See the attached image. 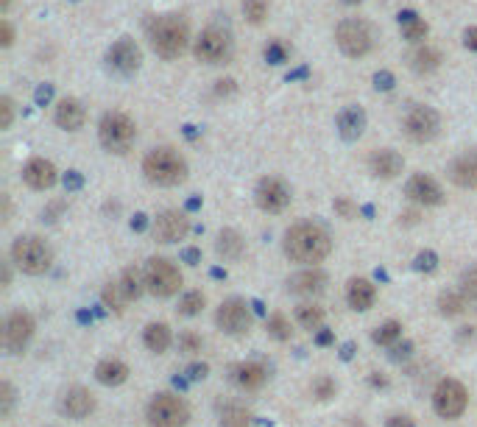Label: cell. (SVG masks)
Returning a JSON list of instances; mask_svg holds the SVG:
<instances>
[{
    "label": "cell",
    "instance_id": "obj_1",
    "mask_svg": "<svg viewBox=\"0 0 477 427\" xmlns=\"http://www.w3.org/2000/svg\"><path fill=\"white\" fill-rule=\"evenodd\" d=\"M332 249L329 232L321 224H296L285 232V254L293 263H304V265H315L321 263Z\"/></svg>",
    "mask_w": 477,
    "mask_h": 427
},
{
    "label": "cell",
    "instance_id": "obj_2",
    "mask_svg": "<svg viewBox=\"0 0 477 427\" xmlns=\"http://www.w3.org/2000/svg\"><path fill=\"white\" fill-rule=\"evenodd\" d=\"M148 39H151V48L162 59H176V56L184 53L187 39H190V31H187V23L179 15H165V17H157L151 23Z\"/></svg>",
    "mask_w": 477,
    "mask_h": 427
},
{
    "label": "cell",
    "instance_id": "obj_3",
    "mask_svg": "<svg viewBox=\"0 0 477 427\" xmlns=\"http://www.w3.org/2000/svg\"><path fill=\"white\" fill-rule=\"evenodd\" d=\"M143 173L151 184L159 187H176L187 176V162L173 149H154L143 160Z\"/></svg>",
    "mask_w": 477,
    "mask_h": 427
},
{
    "label": "cell",
    "instance_id": "obj_4",
    "mask_svg": "<svg viewBox=\"0 0 477 427\" xmlns=\"http://www.w3.org/2000/svg\"><path fill=\"white\" fill-rule=\"evenodd\" d=\"M12 260L17 263V268L23 274H31V276H39L50 268L53 263V249L37 238V235H26V238H17L14 246H12Z\"/></svg>",
    "mask_w": 477,
    "mask_h": 427
},
{
    "label": "cell",
    "instance_id": "obj_5",
    "mask_svg": "<svg viewBox=\"0 0 477 427\" xmlns=\"http://www.w3.org/2000/svg\"><path fill=\"white\" fill-rule=\"evenodd\" d=\"M98 137H101V146L109 154H126L134 146L137 129H134V120L128 115H123V112H106L101 117Z\"/></svg>",
    "mask_w": 477,
    "mask_h": 427
},
{
    "label": "cell",
    "instance_id": "obj_6",
    "mask_svg": "<svg viewBox=\"0 0 477 427\" xmlns=\"http://www.w3.org/2000/svg\"><path fill=\"white\" fill-rule=\"evenodd\" d=\"M143 271H146V288L159 299H168L182 288V271L165 257H151Z\"/></svg>",
    "mask_w": 477,
    "mask_h": 427
},
{
    "label": "cell",
    "instance_id": "obj_7",
    "mask_svg": "<svg viewBox=\"0 0 477 427\" xmlns=\"http://www.w3.org/2000/svg\"><path fill=\"white\" fill-rule=\"evenodd\" d=\"M335 42L352 59L366 56L374 48V28L366 20H344L335 28Z\"/></svg>",
    "mask_w": 477,
    "mask_h": 427
},
{
    "label": "cell",
    "instance_id": "obj_8",
    "mask_svg": "<svg viewBox=\"0 0 477 427\" xmlns=\"http://www.w3.org/2000/svg\"><path fill=\"white\" fill-rule=\"evenodd\" d=\"M190 419V408L176 394H157L148 405V424L151 427H184Z\"/></svg>",
    "mask_w": 477,
    "mask_h": 427
},
{
    "label": "cell",
    "instance_id": "obj_9",
    "mask_svg": "<svg viewBox=\"0 0 477 427\" xmlns=\"http://www.w3.org/2000/svg\"><path fill=\"white\" fill-rule=\"evenodd\" d=\"M195 59L204 64H226L232 59V37L224 28H207L195 39Z\"/></svg>",
    "mask_w": 477,
    "mask_h": 427
},
{
    "label": "cell",
    "instance_id": "obj_10",
    "mask_svg": "<svg viewBox=\"0 0 477 427\" xmlns=\"http://www.w3.org/2000/svg\"><path fill=\"white\" fill-rule=\"evenodd\" d=\"M466 402H469V394H466L463 383H458L452 377L441 380L433 391V408L441 419H458L466 410Z\"/></svg>",
    "mask_w": 477,
    "mask_h": 427
},
{
    "label": "cell",
    "instance_id": "obj_11",
    "mask_svg": "<svg viewBox=\"0 0 477 427\" xmlns=\"http://www.w3.org/2000/svg\"><path fill=\"white\" fill-rule=\"evenodd\" d=\"M441 129V117L433 106H413L405 115V134L413 142H430Z\"/></svg>",
    "mask_w": 477,
    "mask_h": 427
},
{
    "label": "cell",
    "instance_id": "obj_12",
    "mask_svg": "<svg viewBox=\"0 0 477 427\" xmlns=\"http://www.w3.org/2000/svg\"><path fill=\"white\" fill-rule=\"evenodd\" d=\"M31 338H34V319H31V313L14 310L6 319V327H3V346H6V352L20 354L31 343Z\"/></svg>",
    "mask_w": 477,
    "mask_h": 427
},
{
    "label": "cell",
    "instance_id": "obj_13",
    "mask_svg": "<svg viewBox=\"0 0 477 427\" xmlns=\"http://www.w3.org/2000/svg\"><path fill=\"white\" fill-rule=\"evenodd\" d=\"M140 61H143V53H140L137 42L128 39V37L117 39V42L106 50V64H109V70H115L117 76H131V73H137Z\"/></svg>",
    "mask_w": 477,
    "mask_h": 427
},
{
    "label": "cell",
    "instance_id": "obj_14",
    "mask_svg": "<svg viewBox=\"0 0 477 427\" xmlns=\"http://www.w3.org/2000/svg\"><path fill=\"white\" fill-rule=\"evenodd\" d=\"M215 321L226 335H243L251 330V310L243 299H229L218 307Z\"/></svg>",
    "mask_w": 477,
    "mask_h": 427
},
{
    "label": "cell",
    "instance_id": "obj_15",
    "mask_svg": "<svg viewBox=\"0 0 477 427\" xmlns=\"http://www.w3.org/2000/svg\"><path fill=\"white\" fill-rule=\"evenodd\" d=\"M190 232V218L179 209H165L154 221V238L159 243H179Z\"/></svg>",
    "mask_w": 477,
    "mask_h": 427
},
{
    "label": "cell",
    "instance_id": "obj_16",
    "mask_svg": "<svg viewBox=\"0 0 477 427\" xmlns=\"http://www.w3.org/2000/svg\"><path fill=\"white\" fill-rule=\"evenodd\" d=\"M257 204L262 212H282L288 204H291V193L285 187V182L274 179V176H268L257 184V193H254Z\"/></svg>",
    "mask_w": 477,
    "mask_h": 427
},
{
    "label": "cell",
    "instance_id": "obj_17",
    "mask_svg": "<svg viewBox=\"0 0 477 427\" xmlns=\"http://www.w3.org/2000/svg\"><path fill=\"white\" fill-rule=\"evenodd\" d=\"M405 196L411 201H416V204H425V207H436V204L444 201V193H441L438 182L433 176H427V173H416V176L407 179Z\"/></svg>",
    "mask_w": 477,
    "mask_h": 427
},
{
    "label": "cell",
    "instance_id": "obj_18",
    "mask_svg": "<svg viewBox=\"0 0 477 427\" xmlns=\"http://www.w3.org/2000/svg\"><path fill=\"white\" fill-rule=\"evenodd\" d=\"M324 288H327V274L318 271V268L299 271L288 279V291L296 294V296H318Z\"/></svg>",
    "mask_w": 477,
    "mask_h": 427
},
{
    "label": "cell",
    "instance_id": "obj_19",
    "mask_svg": "<svg viewBox=\"0 0 477 427\" xmlns=\"http://www.w3.org/2000/svg\"><path fill=\"white\" fill-rule=\"evenodd\" d=\"M53 120H56V126L64 129V131H79V129L84 126V120H87V112H84V106H81L76 98H61V101L56 104Z\"/></svg>",
    "mask_w": 477,
    "mask_h": 427
},
{
    "label": "cell",
    "instance_id": "obj_20",
    "mask_svg": "<svg viewBox=\"0 0 477 427\" xmlns=\"http://www.w3.org/2000/svg\"><path fill=\"white\" fill-rule=\"evenodd\" d=\"M95 410V397L87 388H70L61 397V413L70 419H84Z\"/></svg>",
    "mask_w": 477,
    "mask_h": 427
},
{
    "label": "cell",
    "instance_id": "obj_21",
    "mask_svg": "<svg viewBox=\"0 0 477 427\" xmlns=\"http://www.w3.org/2000/svg\"><path fill=\"white\" fill-rule=\"evenodd\" d=\"M23 179H26V184H28L31 190H48V187L56 184V168H53V162L37 157V160H31V162L26 165Z\"/></svg>",
    "mask_w": 477,
    "mask_h": 427
},
{
    "label": "cell",
    "instance_id": "obj_22",
    "mask_svg": "<svg viewBox=\"0 0 477 427\" xmlns=\"http://www.w3.org/2000/svg\"><path fill=\"white\" fill-rule=\"evenodd\" d=\"M402 168H405V160L391 149H380L369 157V171L380 179H393L402 173Z\"/></svg>",
    "mask_w": 477,
    "mask_h": 427
},
{
    "label": "cell",
    "instance_id": "obj_23",
    "mask_svg": "<svg viewBox=\"0 0 477 427\" xmlns=\"http://www.w3.org/2000/svg\"><path fill=\"white\" fill-rule=\"evenodd\" d=\"M449 179H452L458 187H477V151L460 154V157L449 165Z\"/></svg>",
    "mask_w": 477,
    "mask_h": 427
},
{
    "label": "cell",
    "instance_id": "obj_24",
    "mask_svg": "<svg viewBox=\"0 0 477 427\" xmlns=\"http://www.w3.org/2000/svg\"><path fill=\"white\" fill-rule=\"evenodd\" d=\"M363 129H366V112L360 106L352 104L347 109H340V115H338V131H340V137H344V140H358L363 134Z\"/></svg>",
    "mask_w": 477,
    "mask_h": 427
},
{
    "label": "cell",
    "instance_id": "obj_25",
    "mask_svg": "<svg viewBox=\"0 0 477 427\" xmlns=\"http://www.w3.org/2000/svg\"><path fill=\"white\" fill-rule=\"evenodd\" d=\"M374 299H377V291H374V285L369 282V279H352L349 285H347V302H349V307L352 310H369L371 305H374Z\"/></svg>",
    "mask_w": 477,
    "mask_h": 427
},
{
    "label": "cell",
    "instance_id": "obj_26",
    "mask_svg": "<svg viewBox=\"0 0 477 427\" xmlns=\"http://www.w3.org/2000/svg\"><path fill=\"white\" fill-rule=\"evenodd\" d=\"M232 380H235L240 388H246V391H257V388L265 386L268 372H265L262 363H240V366L232 369Z\"/></svg>",
    "mask_w": 477,
    "mask_h": 427
},
{
    "label": "cell",
    "instance_id": "obj_27",
    "mask_svg": "<svg viewBox=\"0 0 477 427\" xmlns=\"http://www.w3.org/2000/svg\"><path fill=\"white\" fill-rule=\"evenodd\" d=\"M95 380H98L101 386H120V383L128 380V366H126L123 361H115V358L101 361V363L95 366Z\"/></svg>",
    "mask_w": 477,
    "mask_h": 427
},
{
    "label": "cell",
    "instance_id": "obj_28",
    "mask_svg": "<svg viewBox=\"0 0 477 427\" xmlns=\"http://www.w3.org/2000/svg\"><path fill=\"white\" fill-rule=\"evenodd\" d=\"M399 28H402V37L411 42H419L427 37V23L419 20L416 12H399Z\"/></svg>",
    "mask_w": 477,
    "mask_h": 427
},
{
    "label": "cell",
    "instance_id": "obj_29",
    "mask_svg": "<svg viewBox=\"0 0 477 427\" xmlns=\"http://www.w3.org/2000/svg\"><path fill=\"white\" fill-rule=\"evenodd\" d=\"M143 341H146V346L151 349V352H165L168 346H171V330H168V324H162V321H154V324H148L146 327V332H143Z\"/></svg>",
    "mask_w": 477,
    "mask_h": 427
},
{
    "label": "cell",
    "instance_id": "obj_30",
    "mask_svg": "<svg viewBox=\"0 0 477 427\" xmlns=\"http://www.w3.org/2000/svg\"><path fill=\"white\" fill-rule=\"evenodd\" d=\"M218 254L224 260H237L243 254V238L235 229H224L218 235Z\"/></svg>",
    "mask_w": 477,
    "mask_h": 427
},
{
    "label": "cell",
    "instance_id": "obj_31",
    "mask_svg": "<svg viewBox=\"0 0 477 427\" xmlns=\"http://www.w3.org/2000/svg\"><path fill=\"white\" fill-rule=\"evenodd\" d=\"M411 64H413L416 73H433V70H438V64H441V53L436 48L425 45L411 56Z\"/></svg>",
    "mask_w": 477,
    "mask_h": 427
},
{
    "label": "cell",
    "instance_id": "obj_32",
    "mask_svg": "<svg viewBox=\"0 0 477 427\" xmlns=\"http://www.w3.org/2000/svg\"><path fill=\"white\" fill-rule=\"evenodd\" d=\"M120 285H123V291L128 294V299H140V294L146 291V271H140V268H126Z\"/></svg>",
    "mask_w": 477,
    "mask_h": 427
},
{
    "label": "cell",
    "instance_id": "obj_33",
    "mask_svg": "<svg viewBox=\"0 0 477 427\" xmlns=\"http://www.w3.org/2000/svg\"><path fill=\"white\" fill-rule=\"evenodd\" d=\"M128 302H131V299H128V294L123 291V285H120V282H109L106 288H104V305H106L109 310L123 313Z\"/></svg>",
    "mask_w": 477,
    "mask_h": 427
},
{
    "label": "cell",
    "instance_id": "obj_34",
    "mask_svg": "<svg viewBox=\"0 0 477 427\" xmlns=\"http://www.w3.org/2000/svg\"><path fill=\"white\" fill-rule=\"evenodd\" d=\"M438 310H441V316H447V319L460 316V313L466 310V302H463L460 291H444V294L438 296Z\"/></svg>",
    "mask_w": 477,
    "mask_h": 427
},
{
    "label": "cell",
    "instance_id": "obj_35",
    "mask_svg": "<svg viewBox=\"0 0 477 427\" xmlns=\"http://www.w3.org/2000/svg\"><path fill=\"white\" fill-rule=\"evenodd\" d=\"M296 321L304 330H318L324 324V310L318 305H299L296 307Z\"/></svg>",
    "mask_w": 477,
    "mask_h": 427
},
{
    "label": "cell",
    "instance_id": "obj_36",
    "mask_svg": "<svg viewBox=\"0 0 477 427\" xmlns=\"http://www.w3.org/2000/svg\"><path fill=\"white\" fill-rule=\"evenodd\" d=\"M218 427H251V413L240 405H229L221 413V424Z\"/></svg>",
    "mask_w": 477,
    "mask_h": 427
},
{
    "label": "cell",
    "instance_id": "obj_37",
    "mask_svg": "<svg viewBox=\"0 0 477 427\" xmlns=\"http://www.w3.org/2000/svg\"><path fill=\"white\" fill-rule=\"evenodd\" d=\"M460 296H463L466 307L477 310V268H471L460 276Z\"/></svg>",
    "mask_w": 477,
    "mask_h": 427
},
{
    "label": "cell",
    "instance_id": "obj_38",
    "mask_svg": "<svg viewBox=\"0 0 477 427\" xmlns=\"http://www.w3.org/2000/svg\"><path fill=\"white\" fill-rule=\"evenodd\" d=\"M399 335H402V324H399V321H385L382 327L374 330V341H377L380 346H391V343H396Z\"/></svg>",
    "mask_w": 477,
    "mask_h": 427
},
{
    "label": "cell",
    "instance_id": "obj_39",
    "mask_svg": "<svg viewBox=\"0 0 477 427\" xmlns=\"http://www.w3.org/2000/svg\"><path fill=\"white\" fill-rule=\"evenodd\" d=\"M201 307H204V294L201 291H190L179 302V313L182 316H195V313H201Z\"/></svg>",
    "mask_w": 477,
    "mask_h": 427
},
{
    "label": "cell",
    "instance_id": "obj_40",
    "mask_svg": "<svg viewBox=\"0 0 477 427\" xmlns=\"http://www.w3.org/2000/svg\"><path fill=\"white\" fill-rule=\"evenodd\" d=\"M262 56H265L268 64H285L288 56H291V50H288L282 42H268L265 50H262Z\"/></svg>",
    "mask_w": 477,
    "mask_h": 427
},
{
    "label": "cell",
    "instance_id": "obj_41",
    "mask_svg": "<svg viewBox=\"0 0 477 427\" xmlns=\"http://www.w3.org/2000/svg\"><path fill=\"white\" fill-rule=\"evenodd\" d=\"M268 332L274 335L277 341H288L293 330H291V321H288L285 316H271V319H268Z\"/></svg>",
    "mask_w": 477,
    "mask_h": 427
},
{
    "label": "cell",
    "instance_id": "obj_42",
    "mask_svg": "<svg viewBox=\"0 0 477 427\" xmlns=\"http://www.w3.org/2000/svg\"><path fill=\"white\" fill-rule=\"evenodd\" d=\"M265 3H262V0H243V15H246V20L249 23H262L265 20Z\"/></svg>",
    "mask_w": 477,
    "mask_h": 427
},
{
    "label": "cell",
    "instance_id": "obj_43",
    "mask_svg": "<svg viewBox=\"0 0 477 427\" xmlns=\"http://www.w3.org/2000/svg\"><path fill=\"white\" fill-rule=\"evenodd\" d=\"M14 405V388L9 383H0V416H9Z\"/></svg>",
    "mask_w": 477,
    "mask_h": 427
},
{
    "label": "cell",
    "instance_id": "obj_44",
    "mask_svg": "<svg viewBox=\"0 0 477 427\" xmlns=\"http://www.w3.org/2000/svg\"><path fill=\"white\" fill-rule=\"evenodd\" d=\"M313 394H315L318 399H329V397H335V383H332L329 377H318V380L313 383Z\"/></svg>",
    "mask_w": 477,
    "mask_h": 427
},
{
    "label": "cell",
    "instance_id": "obj_45",
    "mask_svg": "<svg viewBox=\"0 0 477 427\" xmlns=\"http://www.w3.org/2000/svg\"><path fill=\"white\" fill-rule=\"evenodd\" d=\"M179 349L187 354H195V352H201V338L193 332H184V335H179Z\"/></svg>",
    "mask_w": 477,
    "mask_h": 427
},
{
    "label": "cell",
    "instance_id": "obj_46",
    "mask_svg": "<svg viewBox=\"0 0 477 427\" xmlns=\"http://www.w3.org/2000/svg\"><path fill=\"white\" fill-rule=\"evenodd\" d=\"M12 117H14L12 98H0V129H9L12 126Z\"/></svg>",
    "mask_w": 477,
    "mask_h": 427
},
{
    "label": "cell",
    "instance_id": "obj_47",
    "mask_svg": "<svg viewBox=\"0 0 477 427\" xmlns=\"http://www.w3.org/2000/svg\"><path fill=\"white\" fill-rule=\"evenodd\" d=\"M436 265H438V257H436L433 252H422V254L416 257V268H419V271H436Z\"/></svg>",
    "mask_w": 477,
    "mask_h": 427
},
{
    "label": "cell",
    "instance_id": "obj_48",
    "mask_svg": "<svg viewBox=\"0 0 477 427\" xmlns=\"http://www.w3.org/2000/svg\"><path fill=\"white\" fill-rule=\"evenodd\" d=\"M12 42H14V28H12L9 20H3V23H0V45L9 48Z\"/></svg>",
    "mask_w": 477,
    "mask_h": 427
},
{
    "label": "cell",
    "instance_id": "obj_49",
    "mask_svg": "<svg viewBox=\"0 0 477 427\" xmlns=\"http://www.w3.org/2000/svg\"><path fill=\"white\" fill-rule=\"evenodd\" d=\"M374 87H377V90H382V93H385V90H391V87H393V76L388 73V70H380V73L374 76Z\"/></svg>",
    "mask_w": 477,
    "mask_h": 427
},
{
    "label": "cell",
    "instance_id": "obj_50",
    "mask_svg": "<svg viewBox=\"0 0 477 427\" xmlns=\"http://www.w3.org/2000/svg\"><path fill=\"white\" fill-rule=\"evenodd\" d=\"M388 427H416V421L411 419V416H405V413H396V416H388V421H385Z\"/></svg>",
    "mask_w": 477,
    "mask_h": 427
},
{
    "label": "cell",
    "instance_id": "obj_51",
    "mask_svg": "<svg viewBox=\"0 0 477 427\" xmlns=\"http://www.w3.org/2000/svg\"><path fill=\"white\" fill-rule=\"evenodd\" d=\"M335 209H338L344 218H352L355 212H358V209H355V204H352L349 198H338V201H335Z\"/></svg>",
    "mask_w": 477,
    "mask_h": 427
},
{
    "label": "cell",
    "instance_id": "obj_52",
    "mask_svg": "<svg viewBox=\"0 0 477 427\" xmlns=\"http://www.w3.org/2000/svg\"><path fill=\"white\" fill-rule=\"evenodd\" d=\"M81 184H84V179H81L79 171H67V176H64V187L67 190H79Z\"/></svg>",
    "mask_w": 477,
    "mask_h": 427
},
{
    "label": "cell",
    "instance_id": "obj_53",
    "mask_svg": "<svg viewBox=\"0 0 477 427\" xmlns=\"http://www.w3.org/2000/svg\"><path fill=\"white\" fill-rule=\"evenodd\" d=\"M50 95H53V87H50V84H39V87H37V104H39V106H45V104L50 101Z\"/></svg>",
    "mask_w": 477,
    "mask_h": 427
},
{
    "label": "cell",
    "instance_id": "obj_54",
    "mask_svg": "<svg viewBox=\"0 0 477 427\" xmlns=\"http://www.w3.org/2000/svg\"><path fill=\"white\" fill-rule=\"evenodd\" d=\"M463 45H466L469 50H477V26L463 31Z\"/></svg>",
    "mask_w": 477,
    "mask_h": 427
},
{
    "label": "cell",
    "instance_id": "obj_55",
    "mask_svg": "<svg viewBox=\"0 0 477 427\" xmlns=\"http://www.w3.org/2000/svg\"><path fill=\"white\" fill-rule=\"evenodd\" d=\"M187 372H190L193 380H204V377H207V372H210V366H207V363H201V366L195 363V366H190Z\"/></svg>",
    "mask_w": 477,
    "mask_h": 427
},
{
    "label": "cell",
    "instance_id": "obj_56",
    "mask_svg": "<svg viewBox=\"0 0 477 427\" xmlns=\"http://www.w3.org/2000/svg\"><path fill=\"white\" fill-rule=\"evenodd\" d=\"M411 349H413L411 341H405L402 346H393V358H407V354H411Z\"/></svg>",
    "mask_w": 477,
    "mask_h": 427
},
{
    "label": "cell",
    "instance_id": "obj_57",
    "mask_svg": "<svg viewBox=\"0 0 477 427\" xmlns=\"http://www.w3.org/2000/svg\"><path fill=\"white\" fill-rule=\"evenodd\" d=\"M232 90H235V82H232V79L218 82V87H215V93H218V95H226V93H232Z\"/></svg>",
    "mask_w": 477,
    "mask_h": 427
},
{
    "label": "cell",
    "instance_id": "obj_58",
    "mask_svg": "<svg viewBox=\"0 0 477 427\" xmlns=\"http://www.w3.org/2000/svg\"><path fill=\"white\" fill-rule=\"evenodd\" d=\"M184 260H187L190 265H195V263L201 260V254H198V249H187V252H184Z\"/></svg>",
    "mask_w": 477,
    "mask_h": 427
},
{
    "label": "cell",
    "instance_id": "obj_59",
    "mask_svg": "<svg viewBox=\"0 0 477 427\" xmlns=\"http://www.w3.org/2000/svg\"><path fill=\"white\" fill-rule=\"evenodd\" d=\"M402 221H405V224H416V221H419V212H405Z\"/></svg>",
    "mask_w": 477,
    "mask_h": 427
},
{
    "label": "cell",
    "instance_id": "obj_60",
    "mask_svg": "<svg viewBox=\"0 0 477 427\" xmlns=\"http://www.w3.org/2000/svg\"><path fill=\"white\" fill-rule=\"evenodd\" d=\"M329 341H332V332H321L318 335V343H329Z\"/></svg>",
    "mask_w": 477,
    "mask_h": 427
},
{
    "label": "cell",
    "instance_id": "obj_61",
    "mask_svg": "<svg viewBox=\"0 0 477 427\" xmlns=\"http://www.w3.org/2000/svg\"><path fill=\"white\" fill-rule=\"evenodd\" d=\"M143 218H146V216H137V221H134L131 227H137V229H143V227H146V221H143Z\"/></svg>",
    "mask_w": 477,
    "mask_h": 427
},
{
    "label": "cell",
    "instance_id": "obj_62",
    "mask_svg": "<svg viewBox=\"0 0 477 427\" xmlns=\"http://www.w3.org/2000/svg\"><path fill=\"white\" fill-rule=\"evenodd\" d=\"M344 3H360V0H344Z\"/></svg>",
    "mask_w": 477,
    "mask_h": 427
}]
</instances>
